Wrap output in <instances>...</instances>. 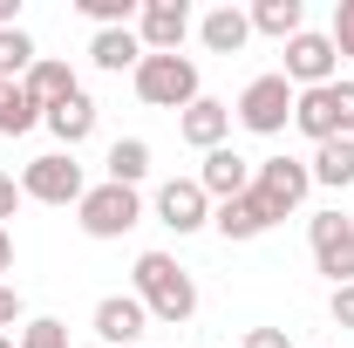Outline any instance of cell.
Instances as JSON below:
<instances>
[{
    "mask_svg": "<svg viewBox=\"0 0 354 348\" xmlns=\"http://www.w3.org/2000/svg\"><path fill=\"white\" fill-rule=\"evenodd\" d=\"M307 239H313V266H320L334 287H348V280H354V218L313 212L307 218Z\"/></svg>",
    "mask_w": 354,
    "mask_h": 348,
    "instance_id": "9",
    "label": "cell"
},
{
    "mask_svg": "<svg viewBox=\"0 0 354 348\" xmlns=\"http://www.w3.org/2000/svg\"><path fill=\"white\" fill-rule=\"evenodd\" d=\"M14 205H21V184H14V177L0 171V225H7V218H14Z\"/></svg>",
    "mask_w": 354,
    "mask_h": 348,
    "instance_id": "31",
    "label": "cell"
},
{
    "mask_svg": "<svg viewBox=\"0 0 354 348\" xmlns=\"http://www.w3.org/2000/svg\"><path fill=\"white\" fill-rule=\"evenodd\" d=\"M88 62H95V69H109V76H123V69L136 76V62H143L136 28H95V35H88Z\"/></svg>",
    "mask_w": 354,
    "mask_h": 348,
    "instance_id": "19",
    "label": "cell"
},
{
    "mask_svg": "<svg viewBox=\"0 0 354 348\" xmlns=\"http://www.w3.org/2000/svg\"><path fill=\"white\" fill-rule=\"evenodd\" d=\"M293 96H300V89H293L286 76H279V69H272V76H252V82L239 89L232 116H239V123H245L252 137H279L286 123H293Z\"/></svg>",
    "mask_w": 354,
    "mask_h": 348,
    "instance_id": "4",
    "label": "cell"
},
{
    "mask_svg": "<svg viewBox=\"0 0 354 348\" xmlns=\"http://www.w3.org/2000/svg\"><path fill=\"white\" fill-rule=\"evenodd\" d=\"M75 225H82L88 239H123L130 225H143V198H136L130 184H88L82 205H75Z\"/></svg>",
    "mask_w": 354,
    "mask_h": 348,
    "instance_id": "5",
    "label": "cell"
},
{
    "mask_svg": "<svg viewBox=\"0 0 354 348\" xmlns=\"http://www.w3.org/2000/svg\"><path fill=\"white\" fill-rule=\"evenodd\" d=\"M198 184H205V198H212V205H232V198H245V191H252V157H239L232 143H218V150H205Z\"/></svg>",
    "mask_w": 354,
    "mask_h": 348,
    "instance_id": "13",
    "label": "cell"
},
{
    "mask_svg": "<svg viewBox=\"0 0 354 348\" xmlns=\"http://www.w3.org/2000/svg\"><path fill=\"white\" fill-rule=\"evenodd\" d=\"M14 321H21V287H7V280H0V335H7Z\"/></svg>",
    "mask_w": 354,
    "mask_h": 348,
    "instance_id": "30",
    "label": "cell"
},
{
    "mask_svg": "<svg viewBox=\"0 0 354 348\" xmlns=\"http://www.w3.org/2000/svg\"><path fill=\"white\" fill-rule=\"evenodd\" d=\"M35 62H41V48H35L28 28H0V82H21Z\"/></svg>",
    "mask_w": 354,
    "mask_h": 348,
    "instance_id": "23",
    "label": "cell"
},
{
    "mask_svg": "<svg viewBox=\"0 0 354 348\" xmlns=\"http://www.w3.org/2000/svg\"><path fill=\"white\" fill-rule=\"evenodd\" d=\"M130 294L143 301V314H150V321H164V328H184V321L198 314V280H191L171 253H136Z\"/></svg>",
    "mask_w": 354,
    "mask_h": 348,
    "instance_id": "1",
    "label": "cell"
},
{
    "mask_svg": "<svg viewBox=\"0 0 354 348\" xmlns=\"http://www.w3.org/2000/svg\"><path fill=\"white\" fill-rule=\"evenodd\" d=\"M191 28H198V21H191L184 0H143V14H136V42H143V55H177Z\"/></svg>",
    "mask_w": 354,
    "mask_h": 348,
    "instance_id": "10",
    "label": "cell"
},
{
    "mask_svg": "<svg viewBox=\"0 0 354 348\" xmlns=\"http://www.w3.org/2000/svg\"><path fill=\"white\" fill-rule=\"evenodd\" d=\"M102 171H109V184H143V177H150V143H143V137H116V143H109V157H102Z\"/></svg>",
    "mask_w": 354,
    "mask_h": 348,
    "instance_id": "22",
    "label": "cell"
},
{
    "mask_svg": "<svg viewBox=\"0 0 354 348\" xmlns=\"http://www.w3.org/2000/svg\"><path fill=\"white\" fill-rule=\"evenodd\" d=\"M198 42H205V55H239V48L252 42V14L245 7H212L198 21Z\"/></svg>",
    "mask_w": 354,
    "mask_h": 348,
    "instance_id": "17",
    "label": "cell"
},
{
    "mask_svg": "<svg viewBox=\"0 0 354 348\" xmlns=\"http://www.w3.org/2000/svg\"><path fill=\"white\" fill-rule=\"evenodd\" d=\"M157 225H171L177 239H184V232H205V225H212V198H205V184H198V177H171V184H157Z\"/></svg>",
    "mask_w": 354,
    "mask_h": 348,
    "instance_id": "11",
    "label": "cell"
},
{
    "mask_svg": "<svg viewBox=\"0 0 354 348\" xmlns=\"http://www.w3.org/2000/svg\"><path fill=\"white\" fill-rule=\"evenodd\" d=\"M0 273H14V232L0 225Z\"/></svg>",
    "mask_w": 354,
    "mask_h": 348,
    "instance_id": "32",
    "label": "cell"
},
{
    "mask_svg": "<svg viewBox=\"0 0 354 348\" xmlns=\"http://www.w3.org/2000/svg\"><path fill=\"white\" fill-rule=\"evenodd\" d=\"M41 123V110H35V96L21 82H0V137H28Z\"/></svg>",
    "mask_w": 354,
    "mask_h": 348,
    "instance_id": "24",
    "label": "cell"
},
{
    "mask_svg": "<svg viewBox=\"0 0 354 348\" xmlns=\"http://www.w3.org/2000/svg\"><path fill=\"white\" fill-rule=\"evenodd\" d=\"M0 28H21V0H0Z\"/></svg>",
    "mask_w": 354,
    "mask_h": 348,
    "instance_id": "33",
    "label": "cell"
},
{
    "mask_svg": "<svg viewBox=\"0 0 354 348\" xmlns=\"http://www.w3.org/2000/svg\"><path fill=\"white\" fill-rule=\"evenodd\" d=\"M327 42L341 62H354V0H334V28H327Z\"/></svg>",
    "mask_w": 354,
    "mask_h": 348,
    "instance_id": "27",
    "label": "cell"
},
{
    "mask_svg": "<svg viewBox=\"0 0 354 348\" xmlns=\"http://www.w3.org/2000/svg\"><path fill=\"white\" fill-rule=\"evenodd\" d=\"M14 348H68V328L55 321V314H35L28 328H21V342Z\"/></svg>",
    "mask_w": 354,
    "mask_h": 348,
    "instance_id": "26",
    "label": "cell"
},
{
    "mask_svg": "<svg viewBox=\"0 0 354 348\" xmlns=\"http://www.w3.org/2000/svg\"><path fill=\"white\" fill-rule=\"evenodd\" d=\"M327 314H334V328H348V335H354V280H348V287H334Z\"/></svg>",
    "mask_w": 354,
    "mask_h": 348,
    "instance_id": "28",
    "label": "cell"
},
{
    "mask_svg": "<svg viewBox=\"0 0 354 348\" xmlns=\"http://www.w3.org/2000/svg\"><path fill=\"white\" fill-rule=\"evenodd\" d=\"M212 225H218L232 246H245V239H259V232H272L279 218L259 205V191H245V198H232V205H212Z\"/></svg>",
    "mask_w": 354,
    "mask_h": 348,
    "instance_id": "15",
    "label": "cell"
},
{
    "mask_svg": "<svg viewBox=\"0 0 354 348\" xmlns=\"http://www.w3.org/2000/svg\"><path fill=\"white\" fill-rule=\"evenodd\" d=\"M245 14H252V35H272L279 48L307 28V7H300V0H252Z\"/></svg>",
    "mask_w": 354,
    "mask_h": 348,
    "instance_id": "21",
    "label": "cell"
},
{
    "mask_svg": "<svg viewBox=\"0 0 354 348\" xmlns=\"http://www.w3.org/2000/svg\"><path fill=\"white\" fill-rule=\"evenodd\" d=\"M252 191H259V205L272 218H286V212H300L307 205V191H313V171H307V157H259L252 164Z\"/></svg>",
    "mask_w": 354,
    "mask_h": 348,
    "instance_id": "7",
    "label": "cell"
},
{
    "mask_svg": "<svg viewBox=\"0 0 354 348\" xmlns=\"http://www.w3.org/2000/svg\"><path fill=\"white\" fill-rule=\"evenodd\" d=\"M0 348H14V335H0Z\"/></svg>",
    "mask_w": 354,
    "mask_h": 348,
    "instance_id": "34",
    "label": "cell"
},
{
    "mask_svg": "<svg viewBox=\"0 0 354 348\" xmlns=\"http://www.w3.org/2000/svg\"><path fill=\"white\" fill-rule=\"evenodd\" d=\"M239 348H293V335H286V328H245Z\"/></svg>",
    "mask_w": 354,
    "mask_h": 348,
    "instance_id": "29",
    "label": "cell"
},
{
    "mask_svg": "<svg viewBox=\"0 0 354 348\" xmlns=\"http://www.w3.org/2000/svg\"><path fill=\"white\" fill-rule=\"evenodd\" d=\"M88 328H95V342H102V348H130V342L150 335V314H143L136 294H102L95 314H88Z\"/></svg>",
    "mask_w": 354,
    "mask_h": 348,
    "instance_id": "12",
    "label": "cell"
},
{
    "mask_svg": "<svg viewBox=\"0 0 354 348\" xmlns=\"http://www.w3.org/2000/svg\"><path fill=\"white\" fill-rule=\"evenodd\" d=\"M307 171H313V184H327V191H348V184H354V137H334V143H313Z\"/></svg>",
    "mask_w": 354,
    "mask_h": 348,
    "instance_id": "20",
    "label": "cell"
},
{
    "mask_svg": "<svg viewBox=\"0 0 354 348\" xmlns=\"http://www.w3.org/2000/svg\"><path fill=\"white\" fill-rule=\"evenodd\" d=\"M293 130L313 143L354 137V82H327V89H300L293 96Z\"/></svg>",
    "mask_w": 354,
    "mask_h": 348,
    "instance_id": "3",
    "label": "cell"
},
{
    "mask_svg": "<svg viewBox=\"0 0 354 348\" xmlns=\"http://www.w3.org/2000/svg\"><path fill=\"white\" fill-rule=\"evenodd\" d=\"M21 89H28V96H35V110H55V103H68V96H75V69H68V62H62V55H41V62H35V69H28V76H21Z\"/></svg>",
    "mask_w": 354,
    "mask_h": 348,
    "instance_id": "16",
    "label": "cell"
},
{
    "mask_svg": "<svg viewBox=\"0 0 354 348\" xmlns=\"http://www.w3.org/2000/svg\"><path fill=\"white\" fill-rule=\"evenodd\" d=\"M95 28H136V14H143V0H75Z\"/></svg>",
    "mask_w": 354,
    "mask_h": 348,
    "instance_id": "25",
    "label": "cell"
},
{
    "mask_svg": "<svg viewBox=\"0 0 354 348\" xmlns=\"http://www.w3.org/2000/svg\"><path fill=\"white\" fill-rule=\"evenodd\" d=\"M177 137H184L191 150H218L225 137H232V103H218V96H198V103L177 116Z\"/></svg>",
    "mask_w": 354,
    "mask_h": 348,
    "instance_id": "14",
    "label": "cell"
},
{
    "mask_svg": "<svg viewBox=\"0 0 354 348\" xmlns=\"http://www.w3.org/2000/svg\"><path fill=\"white\" fill-rule=\"evenodd\" d=\"M82 191L88 171L75 164V150H48L21 171V198H35V205H82Z\"/></svg>",
    "mask_w": 354,
    "mask_h": 348,
    "instance_id": "6",
    "label": "cell"
},
{
    "mask_svg": "<svg viewBox=\"0 0 354 348\" xmlns=\"http://www.w3.org/2000/svg\"><path fill=\"white\" fill-rule=\"evenodd\" d=\"M41 123L55 130V143H62V150H75V143H88V137H95V96H88V89H75L68 103H55V110H48Z\"/></svg>",
    "mask_w": 354,
    "mask_h": 348,
    "instance_id": "18",
    "label": "cell"
},
{
    "mask_svg": "<svg viewBox=\"0 0 354 348\" xmlns=\"http://www.w3.org/2000/svg\"><path fill=\"white\" fill-rule=\"evenodd\" d=\"M130 82H136V96H143L150 110H171V116H184V110L205 96V89H198V62H191V55H143Z\"/></svg>",
    "mask_w": 354,
    "mask_h": 348,
    "instance_id": "2",
    "label": "cell"
},
{
    "mask_svg": "<svg viewBox=\"0 0 354 348\" xmlns=\"http://www.w3.org/2000/svg\"><path fill=\"white\" fill-rule=\"evenodd\" d=\"M293 89H327L341 82V55H334V42L320 35V28H300L293 42H286V69H279Z\"/></svg>",
    "mask_w": 354,
    "mask_h": 348,
    "instance_id": "8",
    "label": "cell"
}]
</instances>
